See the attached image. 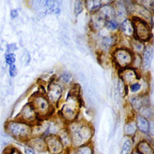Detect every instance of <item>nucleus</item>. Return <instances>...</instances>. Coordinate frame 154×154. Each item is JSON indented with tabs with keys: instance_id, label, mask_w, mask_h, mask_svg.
Here are the masks:
<instances>
[{
	"instance_id": "f257e3e1",
	"label": "nucleus",
	"mask_w": 154,
	"mask_h": 154,
	"mask_svg": "<svg viewBox=\"0 0 154 154\" xmlns=\"http://www.w3.org/2000/svg\"><path fill=\"white\" fill-rule=\"evenodd\" d=\"M65 128L69 133L72 147H78L91 143L94 134L93 126L87 121L76 120L66 124Z\"/></svg>"
},
{
	"instance_id": "f03ea898",
	"label": "nucleus",
	"mask_w": 154,
	"mask_h": 154,
	"mask_svg": "<svg viewBox=\"0 0 154 154\" xmlns=\"http://www.w3.org/2000/svg\"><path fill=\"white\" fill-rule=\"evenodd\" d=\"M4 129L13 138L25 143L32 135V126L16 119L8 120Z\"/></svg>"
},
{
	"instance_id": "7ed1b4c3",
	"label": "nucleus",
	"mask_w": 154,
	"mask_h": 154,
	"mask_svg": "<svg viewBox=\"0 0 154 154\" xmlns=\"http://www.w3.org/2000/svg\"><path fill=\"white\" fill-rule=\"evenodd\" d=\"M29 102L33 106L40 120L48 119L53 115L54 107L48 101L46 95L40 93H35L31 96V100Z\"/></svg>"
},
{
	"instance_id": "20e7f679",
	"label": "nucleus",
	"mask_w": 154,
	"mask_h": 154,
	"mask_svg": "<svg viewBox=\"0 0 154 154\" xmlns=\"http://www.w3.org/2000/svg\"><path fill=\"white\" fill-rule=\"evenodd\" d=\"M111 56L116 66L122 69L132 66L135 54L129 48L122 46L114 48Z\"/></svg>"
},
{
	"instance_id": "39448f33",
	"label": "nucleus",
	"mask_w": 154,
	"mask_h": 154,
	"mask_svg": "<svg viewBox=\"0 0 154 154\" xmlns=\"http://www.w3.org/2000/svg\"><path fill=\"white\" fill-rule=\"evenodd\" d=\"M131 19L134 28V38L144 43L149 42L152 36L150 23L137 16H133Z\"/></svg>"
},
{
	"instance_id": "423d86ee",
	"label": "nucleus",
	"mask_w": 154,
	"mask_h": 154,
	"mask_svg": "<svg viewBox=\"0 0 154 154\" xmlns=\"http://www.w3.org/2000/svg\"><path fill=\"white\" fill-rule=\"evenodd\" d=\"M15 119L23 121L32 126L43 121L39 119L37 112L29 102L23 106L20 112Z\"/></svg>"
},
{
	"instance_id": "0eeeda50",
	"label": "nucleus",
	"mask_w": 154,
	"mask_h": 154,
	"mask_svg": "<svg viewBox=\"0 0 154 154\" xmlns=\"http://www.w3.org/2000/svg\"><path fill=\"white\" fill-rule=\"evenodd\" d=\"M44 137L46 150L49 154H64L66 149L57 135H49Z\"/></svg>"
},
{
	"instance_id": "6e6552de",
	"label": "nucleus",
	"mask_w": 154,
	"mask_h": 154,
	"mask_svg": "<svg viewBox=\"0 0 154 154\" xmlns=\"http://www.w3.org/2000/svg\"><path fill=\"white\" fill-rule=\"evenodd\" d=\"M63 94V88L61 86L54 80L49 82L46 97L52 106H57Z\"/></svg>"
},
{
	"instance_id": "1a4fd4ad",
	"label": "nucleus",
	"mask_w": 154,
	"mask_h": 154,
	"mask_svg": "<svg viewBox=\"0 0 154 154\" xmlns=\"http://www.w3.org/2000/svg\"><path fill=\"white\" fill-rule=\"evenodd\" d=\"M119 75L121 81L127 85L136 82L137 81L140 79V72L132 67L119 69Z\"/></svg>"
},
{
	"instance_id": "9d476101",
	"label": "nucleus",
	"mask_w": 154,
	"mask_h": 154,
	"mask_svg": "<svg viewBox=\"0 0 154 154\" xmlns=\"http://www.w3.org/2000/svg\"><path fill=\"white\" fill-rule=\"evenodd\" d=\"M25 143L28 147L32 149L35 152H46L45 137L43 136H32Z\"/></svg>"
},
{
	"instance_id": "9b49d317",
	"label": "nucleus",
	"mask_w": 154,
	"mask_h": 154,
	"mask_svg": "<svg viewBox=\"0 0 154 154\" xmlns=\"http://www.w3.org/2000/svg\"><path fill=\"white\" fill-rule=\"evenodd\" d=\"M97 12V16L104 22L115 19V11L112 4L102 5Z\"/></svg>"
},
{
	"instance_id": "f8f14e48",
	"label": "nucleus",
	"mask_w": 154,
	"mask_h": 154,
	"mask_svg": "<svg viewBox=\"0 0 154 154\" xmlns=\"http://www.w3.org/2000/svg\"><path fill=\"white\" fill-rule=\"evenodd\" d=\"M153 55V48L152 44L145 46V48L141 55V67L145 71L148 70L152 64Z\"/></svg>"
},
{
	"instance_id": "ddd939ff",
	"label": "nucleus",
	"mask_w": 154,
	"mask_h": 154,
	"mask_svg": "<svg viewBox=\"0 0 154 154\" xmlns=\"http://www.w3.org/2000/svg\"><path fill=\"white\" fill-rule=\"evenodd\" d=\"M134 149L140 154H154L152 142L146 138L140 139L134 145Z\"/></svg>"
},
{
	"instance_id": "4468645a",
	"label": "nucleus",
	"mask_w": 154,
	"mask_h": 154,
	"mask_svg": "<svg viewBox=\"0 0 154 154\" xmlns=\"http://www.w3.org/2000/svg\"><path fill=\"white\" fill-rule=\"evenodd\" d=\"M138 132L146 135H148L150 129V120L141 115L137 114L134 117Z\"/></svg>"
},
{
	"instance_id": "2eb2a0df",
	"label": "nucleus",
	"mask_w": 154,
	"mask_h": 154,
	"mask_svg": "<svg viewBox=\"0 0 154 154\" xmlns=\"http://www.w3.org/2000/svg\"><path fill=\"white\" fill-rule=\"evenodd\" d=\"M119 28L120 33L123 34L125 36L130 38L134 37V28L133 22L131 18H126L122 21L120 25H119Z\"/></svg>"
},
{
	"instance_id": "dca6fc26",
	"label": "nucleus",
	"mask_w": 154,
	"mask_h": 154,
	"mask_svg": "<svg viewBox=\"0 0 154 154\" xmlns=\"http://www.w3.org/2000/svg\"><path fill=\"white\" fill-rule=\"evenodd\" d=\"M64 154H94V149L91 143L76 148L67 149Z\"/></svg>"
},
{
	"instance_id": "f3484780",
	"label": "nucleus",
	"mask_w": 154,
	"mask_h": 154,
	"mask_svg": "<svg viewBox=\"0 0 154 154\" xmlns=\"http://www.w3.org/2000/svg\"><path fill=\"white\" fill-rule=\"evenodd\" d=\"M134 117L127 120L123 126V133L128 138H132L138 133Z\"/></svg>"
},
{
	"instance_id": "a211bd4d",
	"label": "nucleus",
	"mask_w": 154,
	"mask_h": 154,
	"mask_svg": "<svg viewBox=\"0 0 154 154\" xmlns=\"http://www.w3.org/2000/svg\"><path fill=\"white\" fill-rule=\"evenodd\" d=\"M112 5L115 11V20L117 19L122 22L126 19L128 11L125 3L122 1H114Z\"/></svg>"
},
{
	"instance_id": "6ab92c4d",
	"label": "nucleus",
	"mask_w": 154,
	"mask_h": 154,
	"mask_svg": "<svg viewBox=\"0 0 154 154\" xmlns=\"http://www.w3.org/2000/svg\"><path fill=\"white\" fill-rule=\"evenodd\" d=\"M130 49L134 54L141 55L144 48L145 45L144 42H142L135 38H131L129 41Z\"/></svg>"
},
{
	"instance_id": "aec40b11",
	"label": "nucleus",
	"mask_w": 154,
	"mask_h": 154,
	"mask_svg": "<svg viewBox=\"0 0 154 154\" xmlns=\"http://www.w3.org/2000/svg\"><path fill=\"white\" fill-rule=\"evenodd\" d=\"M57 135L59 137L61 141L62 142L63 144L65 147V148L69 149L71 147V141L68 132L67 131L65 127L64 128H62L58 133Z\"/></svg>"
},
{
	"instance_id": "412c9836",
	"label": "nucleus",
	"mask_w": 154,
	"mask_h": 154,
	"mask_svg": "<svg viewBox=\"0 0 154 154\" xmlns=\"http://www.w3.org/2000/svg\"><path fill=\"white\" fill-rule=\"evenodd\" d=\"M116 38L114 35L105 36L101 40V47L105 51H109L115 45Z\"/></svg>"
},
{
	"instance_id": "4be33fe9",
	"label": "nucleus",
	"mask_w": 154,
	"mask_h": 154,
	"mask_svg": "<svg viewBox=\"0 0 154 154\" xmlns=\"http://www.w3.org/2000/svg\"><path fill=\"white\" fill-rule=\"evenodd\" d=\"M134 149V142L131 138H128L124 141L121 149L120 154H131Z\"/></svg>"
},
{
	"instance_id": "5701e85b",
	"label": "nucleus",
	"mask_w": 154,
	"mask_h": 154,
	"mask_svg": "<svg viewBox=\"0 0 154 154\" xmlns=\"http://www.w3.org/2000/svg\"><path fill=\"white\" fill-rule=\"evenodd\" d=\"M84 3L87 10L91 13L97 12L102 5V3L100 1H87Z\"/></svg>"
},
{
	"instance_id": "b1692460",
	"label": "nucleus",
	"mask_w": 154,
	"mask_h": 154,
	"mask_svg": "<svg viewBox=\"0 0 154 154\" xmlns=\"http://www.w3.org/2000/svg\"><path fill=\"white\" fill-rule=\"evenodd\" d=\"M137 114L145 117L149 120H153V111L150 105L143 106V107H141L137 112Z\"/></svg>"
},
{
	"instance_id": "393cba45",
	"label": "nucleus",
	"mask_w": 154,
	"mask_h": 154,
	"mask_svg": "<svg viewBox=\"0 0 154 154\" xmlns=\"http://www.w3.org/2000/svg\"><path fill=\"white\" fill-rule=\"evenodd\" d=\"M105 26L107 29L111 31H114L119 28V23L117 20L112 19L105 22Z\"/></svg>"
},
{
	"instance_id": "a878e982",
	"label": "nucleus",
	"mask_w": 154,
	"mask_h": 154,
	"mask_svg": "<svg viewBox=\"0 0 154 154\" xmlns=\"http://www.w3.org/2000/svg\"><path fill=\"white\" fill-rule=\"evenodd\" d=\"M84 2L81 1H75L74 2V8H73L74 14L76 16H78L81 13H82L84 9Z\"/></svg>"
},
{
	"instance_id": "bb28decb",
	"label": "nucleus",
	"mask_w": 154,
	"mask_h": 154,
	"mask_svg": "<svg viewBox=\"0 0 154 154\" xmlns=\"http://www.w3.org/2000/svg\"><path fill=\"white\" fill-rule=\"evenodd\" d=\"M3 154H22V153L18 149L8 146L4 149Z\"/></svg>"
},
{
	"instance_id": "cd10ccee",
	"label": "nucleus",
	"mask_w": 154,
	"mask_h": 154,
	"mask_svg": "<svg viewBox=\"0 0 154 154\" xmlns=\"http://www.w3.org/2000/svg\"><path fill=\"white\" fill-rule=\"evenodd\" d=\"M60 78L63 83L67 84L72 81V75L70 73H64L60 76Z\"/></svg>"
},
{
	"instance_id": "c85d7f7f",
	"label": "nucleus",
	"mask_w": 154,
	"mask_h": 154,
	"mask_svg": "<svg viewBox=\"0 0 154 154\" xmlns=\"http://www.w3.org/2000/svg\"><path fill=\"white\" fill-rule=\"evenodd\" d=\"M5 61L6 63L11 66L12 64H14V63L16 61V56L14 54H8L5 56Z\"/></svg>"
},
{
	"instance_id": "c756f323",
	"label": "nucleus",
	"mask_w": 154,
	"mask_h": 154,
	"mask_svg": "<svg viewBox=\"0 0 154 154\" xmlns=\"http://www.w3.org/2000/svg\"><path fill=\"white\" fill-rule=\"evenodd\" d=\"M141 85L138 82H134L129 85V89L132 93H137L141 89Z\"/></svg>"
},
{
	"instance_id": "7c9ffc66",
	"label": "nucleus",
	"mask_w": 154,
	"mask_h": 154,
	"mask_svg": "<svg viewBox=\"0 0 154 154\" xmlns=\"http://www.w3.org/2000/svg\"><path fill=\"white\" fill-rule=\"evenodd\" d=\"M17 69L16 67L14 64H12L11 66H10V68H9V73L11 77H14L16 76V75H17Z\"/></svg>"
},
{
	"instance_id": "2f4dec72",
	"label": "nucleus",
	"mask_w": 154,
	"mask_h": 154,
	"mask_svg": "<svg viewBox=\"0 0 154 154\" xmlns=\"http://www.w3.org/2000/svg\"><path fill=\"white\" fill-rule=\"evenodd\" d=\"M17 49V46L15 43H11L8 45L7 46V51L9 54H12L13 52L16 51Z\"/></svg>"
},
{
	"instance_id": "473e14b6",
	"label": "nucleus",
	"mask_w": 154,
	"mask_h": 154,
	"mask_svg": "<svg viewBox=\"0 0 154 154\" xmlns=\"http://www.w3.org/2000/svg\"><path fill=\"white\" fill-rule=\"evenodd\" d=\"M24 154H36V153L32 149L27 146L24 149Z\"/></svg>"
},
{
	"instance_id": "72a5a7b5",
	"label": "nucleus",
	"mask_w": 154,
	"mask_h": 154,
	"mask_svg": "<svg viewBox=\"0 0 154 154\" xmlns=\"http://www.w3.org/2000/svg\"><path fill=\"white\" fill-rule=\"evenodd\" d=\"M10 15L12 18H16L18 16V11L17 10L14 9L10 11Z\"/></svg>"
},
{
	"instance_id": "f704fd0d",
	"label": "nucleus",
	"mask_w": 154,
	"mask_h": 154,
	"mask_svg": "<svg viewBox=\"0 0 154 154\" xmlns=\"http://www.w3.org/2000/svg\"><path fill=\"white\" fill-rule=\"evenodd\" d=\"M131 154H140V153H138L136 150H135V149H134L133 150H132V152H131Z\"/></svg>"
}]
</instances>
